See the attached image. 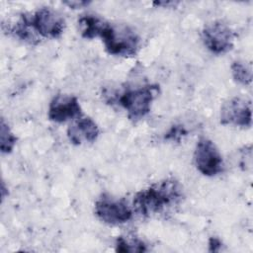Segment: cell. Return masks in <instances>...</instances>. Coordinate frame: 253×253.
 Here are the masks:
<instances>
[{
  "label": "cell",
  "instance_id": "cell-1",
  "mask_svg": "<svg viewBox=\"0 0 253 253\" xmlns=\"http://www.w3.org/2000/svg\"><path fill=\"white\" fill-rule=\"evenodd\" d=\"M182 196L180 183L173 178H167L136 193L132 205L136 212L147 216L177 204Z\"/></svg>",
  "mask_w": 253,
  "mask_h": 253
},
{
  "label": "cell",
  "instance_id": "cell-2",
  "mask_svg": "<svg viewBox=\"0 0 253 253\" xmlns=\"http://www.w3.org/2000/svg\"><path fill=\"white\" fill-rule=\"evenodd\" d=\"M99 37L102 39L106 50L117 56H132L137 52L140 44L138 35L124 24L105 22Z\"/></svg>",
  "mask_w": 253,
  "mask_h": 253
},
{
  "label": "cell",
  "instance_id": "cell-3",
  "mask_svg": "<svg viewBox=\"0 0 253 253\" xmlns=\"http://www.w3.org/2000/svg\"><path fill=\"white\" fill-rule=\"evenodd\" d=\"M158 92V85H144L127 89L120 96L119 104L127 112V118L136 122L150 112L151 104Z\"/></svg>",
  "mask_w": 253,
  "mask_h": 253
},
{
  "label": "cell",
  "instance_id": "cell-4",
  "mask_svg": "<svg viewBox=\"0 0 253 253\" xmlns=\"http://www.w3.org/2000/svg\"><path fill=\"white\" fill-rule=\"evenodd\" d=\"M95 214L103 222L117 225L128 221L132 216V211L124 199L117 200L103 195L95 203Z\"/></svg>",
  "mask_w": 253,
  "mask_h": 253
},
{
  "label": "cell",
  "instance_id": "cell-5",
  "mask_svg": "<svg viewBox=\"0 0 253 253\" xmlns=\"http://www.w3.org/2000/svg\"><path fill=\"white\" fill-rule=\"evenodd\" d=\"M194 160L197 169L205 176H214L222 171V157L215 144L209 138L199 139L194 152Z\"/></svg>",
  "mask_w": 253,
  "mask_h": 253
},
{
  "label": "cell",
  "instance_id": "cell-6",
  "mask_svg": "<svg viewBox=\"0 0 253 253\" xmlns=\"http://www.w3.org/2000/svg\"><path fill=\"white\" fill-rule=\"evenodd\" d=\"M29 23L34 31L47 39H55L63 33L65 22L62 16L49 7L37 10L31 17Z\"/></svg>",
  "mask_w": 253,
  "mask_h": 253
},
{
  "label": "cell",
  "instance_id": "cell-7",
  "mask_svg": "<svg viewBox=\"0 0 253 253\" xmlns=\"http://www.w3.org/2000/svg\"><path fill=\"white\" fill-rule=\"evenodd\" d=\"M204 44L215 54L224 53L233 46L234 34L232 30L221 21L207 24L202 32Z\"/></svg>",
  "mask_w": 253,
  "mask_h": 253
},
{
  "label": "cell",
  "instance_id": "cell-8",
  "mask_svg": "<svg viewBox=\"0 0 253 253\" xmlns=\"http://www.w3.org/2000/svg\"><path fill=\"white\" fill-rule=\"evenodd\" d=\"M220 123L222 125L250 126L252 123L250 103L239 97L228 100L220 109Z\"/></svg>",
  "mask_w": 253,
  "mask_h": 253
},
{
  "label": "cell",
  "instance_id": "cell-9",
  "mask_svg": "<svg viewBox=\"0 0 253 253\" xmlns=\"http://www.w3.org/2000/svg\"><path fill=\"white\" fill-rule=\"evenodd\" d=\"M81 116L79 102L74 96L56 95L49 103L47 117L55 123H64Z\"/></svg>",
  "mask_w": 253,
  "mask_h": 253
},
{
  "label": "cell",
  "instance_id": "cell-10",
  "mask_svg": "<svg viewBox=\"0 0 253 253\" xmlns=\"http://www.w3.org/2000/svg\"><path fill=\"white\" fill-rule=\"evenodd\" d=\"M99 127L97 124L88 117L81 118L69 126L67 129L68 139L72 144L78 145L84 142H93L99 135Z\"/></svg>",
  "mask_w": 253,
  "mask_h": 253
},
{
  "label": "cell",
  "instance_id": "cell-11",
  "mask_svg": "<svg viewBox=\"0 0 253 253\" xmlns=\"http://www.w3.org/2000/svg\"><path fill=\"white\" fill-rule=\"evenodd\" d=\"M81 30V36L85 39H94L99 37L105 21L94 15H85L78 20Z\"/></svg>",
  "mask_w": 253,
  "mask_h": 253
},
{
  "label": "cell",
  "instance_id": "cell-12",
  "mask_svg": "<svg viewBox=\"0 0 253 253\" xmlns=\"http://www.w3.org/2000/svg\"><path fill=\"white\" fill-rule=\"evenodd\" d=\"M146 245L137 238H126L119 236L116 240L117 252H145Z\"/></svg>",
  "mask_w": 253,
  "mask_h": 253
},
{
  "label": "cell",
  "instance_id": "cell-13",
  "mask_svg": "<svg viewBox=\"0 0 253 253\" xmlns=\"http://www.w3.org/2000/svg\"><path fill=\"white\" fill-rule=\"evenodd\" d=\"M17 138L11 131L8 124L5 123L4 119H1L0 123V149L2 153H10L15 144Z\"/></svg>",
  "mask_w": 253,
  "mask_h": 253
},
{
  "label": "cell",
  "instance_id": "cell-14",
  "mask_svg": "<svg viewBox=\"0 0 253 253\" xmlns=\"http://www.w3.org/2000/svg\"><path fill=\"white\" fill-rule=\"evenodd\" d=\"M231 73L233 79L242 85H248L252 81V71L249 66L240 61H234L231 64Z\"/></svg>",
  "mask_w": 253,
  "mask_h": 253
},
{
  "label": "cell",
  "instance_id": "cell-15",
  "mask_svg": "<svg viewBox=\"0 0 253 253\" xmlns=\"http://www.w3.org/2000/svg\"><path fill=\"white\" fill-rule=\"evenodd\" d=\"M187 134V130L183 126H173L170 130L166 133L165 139L168 140H174V141H180V139Z\"/></svg>",
  "mask_w": 253,
  "mask_h": 253
},
{
  "label": "cell",
  "instance_id": "cell-16",
  "mask_svg": "<svg viewBox=\"0 0 253 253\" xmlns=\"http://www.w3.org/2000/svg\"><path fill=\"white\" fill-rule=\"evenodd\" d=\"M221 241L217 237H211L209 240V251L217 252L221 247Z\"/></svg>",
  "mask_w": 253,
  "mask_h": 253
},
{
  "label": "cell",
  "instance_id": "cell-17",
  "mask_svg": "<svg viewBox=\"0 0 253 253\" xmlns=\"http://www.w3.org/2000/svg\"><path fill=\"white\" fill-rule=\"evenodd\" d=\"M65 5H67L70 8L73 9H77V8H81L84 6H87L90 2L89 1H65L63 2Z\"/></svg>",
  "mask_w": 253,
  "mask_h": 253
}]
</instances>
